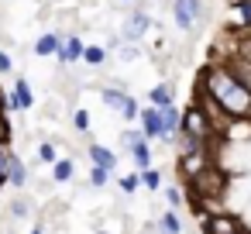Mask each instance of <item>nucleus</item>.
I'll return each mask as SVG.
<instances>
[{
  "mask_svg": "<svg viewBox=\"0 0 251 234\" xmlns=\"http://www.w3.org/2000/svg\"><path fill=\"white\" fill-rule=\"evenodd\" d=\"M200 90L210 93V97L220 104L227 124H230V121H251V90L234 76V69H230L224 59H220V62H210V66L200 73Z\"/></svg>",
  "mask_w": 251,
  "mask_h": 234,
  "instance_id": "obj_1",
  "label": "nucleus"
},
{
  "mask_svg": "<svg viewBox=\"0 0 251 234\" xmlns=\"http://www.w3.org/2000/svg\"><path fill=\"white\" fill-rule=\"evenodd\" d=\"M182 131L193 134V138H200L203 145H210V138L217 134V124H213V117H210L200 104H189V107L182 110Z\"/></svg>",
  "mask_w": 251,
  "mask_h": 234,
  "instance_id": "obj_2",
  "label": "nucleus"
},
{
  "mask_svg": "<svg viewBox=\"0 0 251 234\" xmlns=\"http://www.w3.org/2000/svg\"><path fill=\"white\" fill-rule=\"evenodd\" d=\"M213 165V155H210V148H200V152H193V155H179V162H176V172H179V179H186V186L196 179V176H203L206 169Z\"/></svg>",
  "mask_w": 251,
  "mask_h": 234,
  "instance_id": "obj_3",
  "label": "nucleus"
},
{
  "mask_svg": "<svg viewBox=\"0 0 251 234\" xmlns=\"http://www.w3.org/2000/svg\"><path fill=\"white\" fill-rule=\"evenodd\" d=\"M172 21L182 31H193L203 21V0H172Z\"/></svg>",
  "mask_w": 251,
  "mask_h": 234,
  "instance_id": "obj_4",
  "label": "nucleus"
},
{
  "mask_svg": "<svg viewBox=\"0 0 251 234\" xmlns=\"http://www.w3.org/2000/svg\"><path fill=\"white\" fill-rule=\"evenodd\" d=\"M200 231L203 234H237V231H244V224H241V217L217 210V213H203L200 217Z\"/></svg>",
  "mask_w": 251,
  "mask_h": 234,
  "instance_id": "obj_5",
  "label": "nucleus"
},
{
  "mask_svg": "<svg viewBox=\"0 0 251 234\" xmlns=\"http://www.w3.org/2000/svg\"><path fill=\"white\" fill-rule=\"evenodd\" d=\"M148 28H151V18H148L145 11H131V14L124 18V25H121V38L131 42V45H138V42L148 35Z\"/></svg>",
  "mask_w": 251,
  "mask_h": 234,
  "instance_id": "obj_6",
  "label": "nucleus"
},
{
  "mask_svg": "<svg viewBox=\"0 0 251 234\" xmlns=\"http://www.w3.org/2000/svg\"><path fill=\"white\" fill-rule=\"evenodd\" d=\"M141 131H145V138H148V145L151 141H169V134H165V124H162V110L158 107H141Z\"/></svg>",
  "mask_w": 251,
  "mask_h": 234,
  "instance_id": "obj_7",
  "label": "nucleus"
},
{
  "mask_svg": "<svg viewBox=\"0 0 251 234\" xmlns=\"http://www.w3.org/2000/svg\"><path fill=\"white\" fill-rule=\"evenodd\" d=\"M62 66H73V62H83L86 59V42L79 38V35H69V38H62V49H59V55H55Z\"/></svg>",
  "mask_w": 251,
  "mask_h": 234,
  "instance_id": "obj_8",
  "label": "nucleus"
},
{
  "mask_svg": "<svg viewBox=\"0 0 251 234\" xmlns=\"http://www.w3.org/2000/svg\"><path fill=\"white\" fill-rule=\"evenodd\" d=\"M31 107H35V93H31V83L21 76V79H14V93H11L7 110H31Z\"/></svg>",
  "mask_w": 251,
  "mask_h": 234,
  "instance_id": "obj_9",
  "label": "nucleus"
},
{
  "mask_svg": "<svg viewBox=\"0 0 251 234\" xmlns=\"http://www.w3.org/2000/svg\"><path fill=\"white\" fill-rule=\"evenodd\" d=\"M162 110V124H165V134H169V141H176V134L182 131V110L176 107V104H169V107H158Z\"/></svg>",
  "mask_w": 251,
  "mask_h": 234,
  "instance_id": "obj_10",
  "label": "nucleus"
},
{
  "mask_svg": "<svg viewBox=\"0 0 251 234\" xmlns=\"http://www.w3.org/2000/svg\"><path fill=\"white\" fill-rule=\"evenodd\" d=\"M59 49H62V35H59V31H45V35L35 42V55H42V59L59 55Z\"/></svg>",
  "mask_w": 251,
  "mask_h": 234,
  "instance_id": "obj_11",
  "label": "nucleus"
},
{
  "mask_svg": "<svg viewBox=\"0 0 251 234\" xmlns=\"http://www.w3.org/2000/svg\"><path fill=\"white\" fill-rule=\"evenodd\" d=\"M90 162H93V165H100V169H110V172H114L117 155H114L110 148H103V145H97V141H93V145H90Z\"/></svg>",
  "mask_w": 251,
  "mask_h": 234,
  "instance_id": "obj_12",
  "label": "nucleus"
},
{
  "mask_svg": "<svg viewBox=\"0 0 251 234\" xmlns=\"http://www.w3.org/2000/svg\"><path fill=\"white\" fill-rule=\"evenodd\" d=\"M148 104H151V107H169V104H176V100H172V86H169V83H155V86L148 90Z\"/></svg>",
  "mask_w": 251,
  "mask_h": 234,
  "instance_id": "obj_13",
  "label": "nucleus"
},
{
  "mask_svg": "<svg viewBox=\"0 0 251 234\" xmlns=\"http://www.w3.org/2000/svg\"><path fill=\"white\" fill-rule=\"evenodd\" d=\"M200 148H210V145H203L200 138H193V134H186V131L176 134V152H179V155H193V152H200Z\"/></svg>",
  "mask_w": 251,
  "mask_h": 234,
  "instance_id": "obj_14",
  "label": "nucleus"
},
{
  "mask_svg": "<svg viewBox=\"0 0 251 234\" xmlns=\"http://www.w3.org/2000/svg\"><path fill=\"white\" fill-rule=\"evenodd\" d=\"M230 11H234V21L241 28H248V35H251V0H230Z\"/></svg>",
  "mask_w": 251,
  "mask_h": 234,
  "instance_id": "obj_15",
  "label": "nucleus"
},
{
  "mask_svg": "<svg viewBox=\"0 0 251 234\" xmlns=\"http://www.w3.org/2000/svg\"><path fill=\"white\" fill-rule=\"evenodd\" d=\"M127 97H131V93H127L124 86H110V90H100V100H103V104H110V107H117V114H121V107L127 104Z\"/></svg>",
  "mask_w": 251,
  "mask_h": 234,
  "instance_id": "obj_16",
  "label": "nucleus"
},
{
  "mask_svg": "<svg viewBox=\"0 0 251 234\" xmlns=\"http://www.w3.org/2000/svg\"><path fill=\"white\" fill-rule=\"evenodd\" d=\"M131 158H134V169H138V172H145V169H155V165H151V148H148V141L134 145V148H131Z\"/></svg>",
  "mask_w": 251,
  "mask_h": 234,
  "instance_id": "obj_17",
  "label": "nucleus"
},
{
  "mask_svg": "<svg viewBox=\"0 0 251 234\" xmlns=\"http://www.w3.org/2000/svg\"><path fill=\"white\" fill-rule=\"evenodd\" d=\"M73 176H76V162L73 158H59L52 165V179L55 182H73Z\"/></svg>",
  "mask_w": 251,
  "mask_h": 234,
  "instance_id": "obj_18",
  "label": "nucleus"
},
{
  "mask_svg": "<svg viewBox=\"0 0 251 234\" xmlns=\"http://www.w3.org/2000/svg\"><path fill=\"white\" fill-rule=\"evenodd\" d=\"M158 231L162 234H182V220H179V210H165L158 217Z\"/></svg>",
  "mask_w": 251,
  "mask_h": 234,
  "instance_id": "obj_19",
  "label": "nucleus"
},
{
  "mask_svg": "<svg viewBox=\"0 0 251 234\" xmlns=\"http://www.w3.org/2000/svg\"><path fill=\"white\" fill-rule=\"evenodd\" d=\"M224 62H227V66L234 69V76H237V79L251 90V62H244V59H237V55H227Z\"/></svg>",
  "mask_w": 251,
  "mask_h": 234,
  "instance_id": "obj_20",
  "label": "nucleus"
},
{
  "mask_svg": "<svg viewBox=\"0 0 251 234\" xmlns=\"http://www.w3.org/2000/svg\"><path fill=\"white\" fill-rule=\"evenodd\" d=\"M14 152H11V145H0V182L7 186V176H11V165H14Z\"/></svg>",
  "mask_w": 251,
  "mask_h": 234,
  "instance_id": "obj_21",
  "label": "nucleus"
},
{
  "mask_svg": "<svg viewBox=\"0 0 251 234\" xmlns=\"http://www.w3.org/2000/svg\"><path fill=\"white\" fill-rule=\"evenodd\" d=\"M7 182H11L14 189H21V186L28 182V165H25L21 158H14V165H11V176H7Z\"/></svg>",
  "mask_w": 251,
  "mask_h": 234,
  "instance_id": "obj_22",
  "label": "nucleus"
},
{
  "mask_svg": "<svg viewBox=\"0 0 251 234\" xmlns=\"http://www.w3.org/2000/svg\"><path fill=\"white\" fill-rule=\"evenodd\" d=\"M107 55H110V52H107L103 45H86V59H83V62H86V66H103Z\"/></svg>",
  "mask_w": 251,
  "mask_h": 234,
  "instance_id": "obj_23",
  "label": "nucleus"
},
{
  "mask_svg": "<svg viewBox=\"0 0 251 234\" xmlns=\"http://www.w3.org/2000/svg\"><path fill=\"white\" fill-rule=\"evenodd\" d=\"M121 117H124L127 124H134V121H141V104H138L134 97H127V104L121 107Z\"/></svg>",
  "mask_w": 251,
  "mask_h": 234,
  "instance_id": "obj_24",
  "label": "nucleus"
},
{
  "mask_svg": "<svg viewBox=\"0 0 251 234\" xmlns=\"http://www.w3.org/2000/svg\"><path fill=\"white\" fill-rule=\"evenodd\" d=\"M141 141H148V138H145V131H141V128H127V131H124V134H121V145H124V148H127V152H131V148H134V145H141Z\"/></svg>",
  "mask_w": 251,
  "mask_h": 234,
  "instance_id": "obj_25",
  "label": "nucleus"
},
{
  "mask_svg": "<svg viewBox=\"0 0 251 234\" xmlns=\"http://www.w3.org/2000/svg\"><path fill=\"white\" fill-rule=\"evenodd\" d=\"M107 182H110V169H100V165H93V169H90V186H93V189H103Z\"/></svg>",
  "mask_w": 251,
  "mask_h": 234,
  "instance_id": "obj_26",
  "label": "nucleus"
},
{
  "mask_svg": "<svg viewBox=\"0 0 251 234\" xmlns=\"http://www.w3.org/2000/svg\"><path fill=\"white\" fill-rule=\"evenodd\" d=\"M141 186L151 189V193H158V186H162V172H158V169H145V172H141Z\"/></svg>",
  "mask_w": 251,
  "mask_h": 234,
  "instance_id": "obj_27",
  "label": "nucleus"
},
{
  "mask_svg": "<svg viewBox=\"0 0 251 234\" xmlns=\"http://www.w3.org/2000/svg\"><path fill=\"white\" fill-rule=\"evenodd\" d=\"M38 158H42L45 165H55V162H59V152H55V145H52V141H42V145H38Z\"/></svg>",
  "mask_w": 251,
  "mask_h": 234,
  "instance_id": "obj_28",
  "label": "nucleus"
},
{
  "mask_svg": "<svg viewBox=\"0 0 251 234\" xmlns=\"http://www.w3.org/2000/svg\"><path fill=\"white\" fill-rule=\"evenodd\" d=\"M165 200H169V207H172V210H182V203H186L182 186H169V189H165Z\"/></svg>",
  "mask_w": 251,
  "mask_h": 234,
  "instance_id": "obj_29",
  "label": "nucleus"
},
{
  "mask_svg": "<svg viewBox=\"0 0 251 234\" xmlns=\"http://www.w3.org/2000/svg\"><path fill=\"white\" fill-rule=\"evenodd\" d=\"M141 186V172H131V176H121V189L124 193H134Z\"/></svg>",
  "mask_w": 251,
  "mask_h": 234,
  "instance_id": "obj_30",
  "label": "nucleus"
},
{
  "mask_svg": "<svg viewBox=\"0 0 251 234\" xmlns=\"http://www.w3.org/2000/svg\"><path fill=\"white\" fill-rule=\"evenodd\" d=\"M234 55H237V59H244V62H251V35H244V38L237 42Z\"/></svg>",
  "mask_w": 251,
  "mask_h": 234,
  "instance_id": "obj_31",
  "label": "nucleus"
},
{
  "mask_svg": "<svg viewBox=\"0 0 251 234\" xmlns=\"http://www.w3.org/2000/svg\"><path fill=\"white\" fill-rule=\"evenodd\" d=\"M73 124L86 134V131H90V114H86V110H73Z\"/></svg>",
  "mask_w": 251,
  "mask_h": 234,
  "instance_id": "obj_32",
  "label": "nucleus"
},
{
  "mask_svg": "<svg viewBox=\"0 0 251 234\" xmlns=\"http://www.w3.org/2000/svg\"><path fill=\"white\" fill-rule=\"evenodd\" d=\"M0 145H11V121H7V114H0Z\"/></svg>",
  "mask_w": 251,
  "mask_h": 234,
  "instance_id": "obj_33",
  "label": "nucleus"
},
{
  "mask_svg": "<svg viewBox=\"0 0 251 234\" xmlns=\"http://www.w3.org/2000/svg\"><path fill=\"white\" fill-rule=\"evenodd\" d=\"M138 55H141V52H138V45H131V42H124V45H121V59H124V62H134Z\"/></svg>",
  "mask_w": 251,
  "mask_h": 234,
  "instance_id": "obj_34",
  "label": "nucleus"
},
{
  "mask_svg": "<svg viewBox=\"0 0 251 234\" xmlns=\"http://www.w3.org/2000/svg\"><path fill=\"white\" fill-rule=\"evenodd\" d=\"M11 213H14V217H25V213H28V203H25V200H14V203H11Z\"/></svg>",
  "mask_w": 251,
  "mask_h": 234,
  "instance_id": "obj_35",
  "label": "nucleus"
},
{
  "mask_svg": "<svg viewBox=\"0 0 251 234\" xmlns=\"http://www.w3.org/2000/svg\"><path fill=\"white\" fill-rule=\"evenodd\" d=\"M14 69V62H11V55L4 52V49H0V73H11Z\"/></svg>",
  "mask_w": 251,
  "mask_h": 234,
  "instance_id": "obj_36",
  "label": "nucleus"
},
{
  "mask_svg": "<svg viewBox=\"0 0 251 234\" xmlns=\"http://www.w3.org/2000/svg\"><path fill=\"white\" fill-rule=\"evenodd\" d=\"M7 104H11V100L4 97V90H0V114H11V110H7Z\"/></svg>",
  "mask_w": 251,
  "mask_h": 234,
  "instance_id": "obj_37",
  "label": "nucleus"
},
{
  "mask_svg": "<svg viewBox=\"0 0 251 234\" xmlns=\"http://www.w3.org/2000/svg\"><path fill=\"white\" fill-rule=\"evenodd\" d=\"M31 234H45V231H42V227H35V231H31Z\"/></svg>",
  "mask_w": 251,
  "mask_h": 234,
  "instance_id": "obj_38",
  "label": "nucleus"
},
{
  "mask_svg": "<svg viewBox=\"0 0 251 234\" xmlns=\"http://www.w3.org/2000/svg\"><path fill=\"white\" fill-rule=\"evenodd\" d=\"M237 234H251V231H248V227H244V231H237Z\"/></svg>",
  "mask_w": 251,
  "mask_h": 234,
  "instance_id": "obj_39",
  "label": "nucleus"
},
{
  "mask_svg": "<svg viewBox=\"0 0 251 234\" xmlns=\"http://www.w3.org/2000/svg\"><path fill=\"white\" fill-rule=\"evenodd\" d=\"M121 4H131V0H121Z\"/></svg>",
  "mask_w": 251,
  "mask_h": 234,
  "instance_id": "obj_40",
  "label": "nucleus"
},
{
  "mask_svg": "<svg viewBox=\"0 0 251 234\" xmlns=\"http://www.w3.org/2000/svg\"><path fill=\"white\" fill-rule=\"evenodd\" d=\"M0 189H4V182H0Z\"/></svg>",
  "mask_w": 251,
  "mask_h": 234,
  "instance_id": "obj_41",
  "label": "nucleus"
},
{
  "mask_svg": "<svg viewBox=\"0 0 251 234\" xmlns=\"http://www.w3.org/2000/svg\"><path fill=\"white\" fill-rule=\"evenodd\" d=\"M196 234H203V231H196Z\"/></svg>",
  "mask_w": 251,
  "mask_h": 234,
  "instance_id": "obj_42",
  "label": "nucleus"
}]
</instances>
